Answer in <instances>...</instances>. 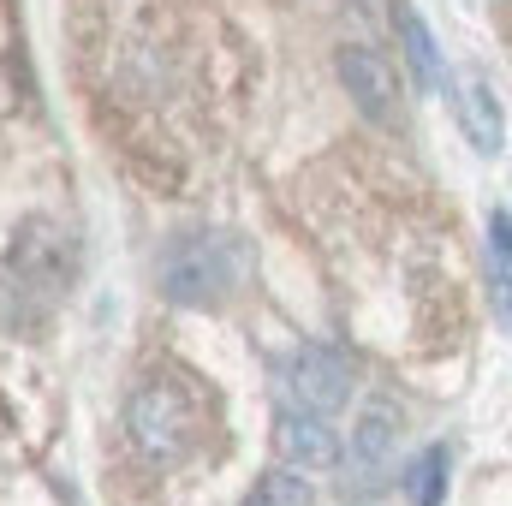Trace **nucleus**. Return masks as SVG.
Returning a JSON list of instances; mask_svg holds the SVG:
<instances>
[{
	"mask_svg": "<svg viewBox=\"0 0 512 506\" xmlns=\"http://www.w3.org/2000/svg\"><path fill=\"white\" fill-rule=\"evenodd\" d=\"M507 280H512V215H507V203H501L489 215V298H495V322L512 316Z\"/></svg>",
	"mask_w": 512,
	"mask_h": 506,
	"instance_id": "11",
	"label": "nucleus"
},
{
	"mask_svg": "<svg viewBox=\"0 0 512 506\" xmlns=\"http://www.w3.org/2000/svg\"><path fill=\"white\" fill-rule=\"evenodd\" d=\"M340 84H346V96L358 102V114L370 120V126H399L405 114H399V78H393V66H387L382 54H370V48H340Z\"/></svg>",
	"mask_w": 512,
	"mask_h": 506,
	"instance_id": "6",
	"label": "nucleus"
},
{
	"mask_svg": "<svg viewBox=\"0 0 512 506\" xmlns=\"http://www.w3.org/2000/svg\"><path fill=\"white\" fill-rule=\"evenodd\" d=\"M6 280L18 292H36V298H66L72 280H78V245L66 227L30 215L18 221V233L6 239Z\"/></svg>",
	"mask_w": 512,
	"mask_h": 506,
	"instance_id": "3",
	"label": "nucleus"
},
{
	"mask_svg": "<svg viewBox=\"0 0 512 506\" xmlns=\"http://www.w3.org/2000/svg\"><path fill=\"white\" fill-rule=\"evenodd\" d=\"M274 453H280L286 471H310V477H322V471L340 465V435H334V423H328L322 411H298V405H286L280 423H274Z\"/></svg>",
	"mask_w": 512,
	"mask_h": 506,
	"instance_id": "5",
	"label": "nucleus"
},
{
	"mask_svg": "<svg viewBox=\"0 0 512 506\" xmlns=\"http://www.w3.org/2000/svg\"><path fill=\"white\" fill-rule=\"evenodd\" d=\"M399 435H405V411L393 405V399H364L358 405V423H352V441L340 447L346 453V465L358 471V477H376L393 465V447H399Z\"/></svg>",
	"mask_w": 512,
	"mask_h": 506,
	"instance_id": "7",
	"label": "nucleus"
},
{
	"mask_svg": "<svg viewBox=\"0 0 512 506\" xmlns=\"http://www.w3.org/2000/svg\"><path fill=\"white\" fill-rule=\"evenodd\" d=\"M245 506H316V495H310V483H304L298 471L280 465V471H268V477L256 483Z\"/></svg>",
	"mask_w": 512,
	"mask_h": 506,
	"instance_id": "12",
	"label": "nucleus"
},
{
	"mask_svg": "<svg viewBox=\"0 0 512 506\" xmlns=\"http://www.w3.org/2000/svg\"><path fill=\"white\" fill-rule=\"evenodd\" d=\"M280 399L298 405V411L334 417V411L352 399V370H346V358H334L328 346H298V352L280 364Z\"/></svg>",
	"mask_w": 512,
	"mask_h": 506,
	"instance_id": "4",
	"label": "nucleus"
},
{
	"mask_svg": "<svg viewBox=\"0 0 512 506\" xmlns=\"http://www.w3.org/2000/svg\"><path fill=\"white\" fill-rule=\"evenodd\" d=\"M399 48L411 60V78L417 90H447V60H441V42L429 36V24L417 12H399Z\"/></svg>",
	"mask_w": 512,
	"mask_h": 506,
	"instance_id": "9",
	"label": "nucleus"
},
{
	"mask_svg": "<svg viewBox=\"0 0 512 506\" xmlns=\"http://www.w3.org/2000/svg\"><path fill=\"white\" fill-rule=\"evenodd\" d=\"M399 483H405V501H411V506H441V501H447V483H453V453H447L441 441H435V447H423V453L405 465V477H399Z\"/></svg>",
	"mask_w": 512,
	"mask_h": 506,
	"instance_id": "10",
	"label": "nucleus"
},
{
	"mask_svg": "<svg viewBox=\"0 0 512 506\" xmlns=\"http://www.w3.org/2000/svg\"><path fill=\"white\" fill-rule=\"evenodd\" d=\"M245 268L251 251L239 233H215V227H191V233H173L161 256H155V274H161V292L185 310H221L239 286H245Z\"/></svg>",
	"mask_w": 512,
	"mask_h": 506,
	"instance_id": "1",
	"label": "nucleus"
},
{
	"mask_svg": "<svg viewBox=\"0 0 512 506\" xmlns=\"http://www.w3.org/2000/svg\"><path fill=\"white\" fill-rule=\"evenodd\" d=\"M203 435V411L197 393L179 376H149L131 387L126 399V441L137 447V459L149 465H179Z\"/></svg>",
	"mask_w": 512,
	"mask_h": 506,
	"instance_id": "2",
	"label": "nucleus"
},
{
	"mask_svg": "<svg viewBox=\"0 0 512 506\" xmlns=\"http://www.w3.org/2000/svg\"><path fill=\"white\" fill-rule=\"evenodd\" d=\"M453 96H459V126H465V137H471L483 155H501V149H507V114H501L489 78H483V72H465V84H459Z\"/></svg>",
	"mask_w": 512,
	"mask_h": 506,
	"instance_id": "8",
	"label": "nucleus"
}]
</instances>
